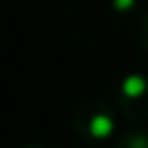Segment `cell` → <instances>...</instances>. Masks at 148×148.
I'll return each instance as SVG.
<instances>
[{"label":"cell","mask_w":148,"mask_h":148,"mask_svg":"<svg viewBox=\"0 0 148 148\" xmlns=\"http://www.w3.org/2000/svg\"><path fill=\"white\" fill-rule=\"evenodd\" d=\"M72 126L83 139L102 142L113 135L118 120L109 102L100 100V98H89V100L81 102L79 109L74 111Z\"/></svg>","instance_id":"cell-1"},{"label":"cell","mask_w":148,"mask_h":148,"mask_svg":"<svg viewBox=\"0 0 148 148\" xmlns=\"http://www.w3.org/2000/svg\"><path fill=\"white\" fill-rule=\"evenodd\" d=\"M118 107L122 116L131 122L148 120V76L146 74H126L118 85Z\"/></svg>","instance_id":"cell-2"},{"label":"cell","mask_w":148,"mask_h":148,"mask_svg":"<svg viewBox=\"0 0 148 148\" xmlns=\"http://www.w3.org/2000/svg\"><path fill=\"white\" fill-rule=\"evenodd\" d=\"M113 148H148V129H133L122 133Z\"/></svg>","instance_id":"cell-3"},{"label":"cell","mask_w":148,"mask_h":148,"mask_svg":"<svg viewBox=\"0 0 148 148\" xmlns=\"http://www.w3.org/2000/svg\"><path fill=\"white\" fill-rule=\"evenodd\" d=\"M137 39H139V46H142V50L148 55V13L142 18V22H139V28H137Z\"/></svg>","instance_id":"cell-4"},{"label":"cell","mask_w":148,"mask_h":148,"mask_svg":"<svg viewBox=\"0 0 148 148\" xmlns=\"http://www.w3.org/2000/svg\"><path fill=\"white\" fill-rule=\"evenodd\" d=\"M113 5H116V9L120 13H129V11H133L137 7V0H113Z\"/></svg>","instance_id":"cell-5"},{"label":"cell","mask_w":148,"mask_h":148,"mask_svg":"<svg viewBox=\"0 0 148 148\" xmlns=\"http://www.w3.org/2000/svg\"><path fill=\"white\" fill-rule=\"evenodd\" d=\"M22 148H48V146H44V144H26Z\"/></svg>","instance_id":"cell-6"}]
</instances>
